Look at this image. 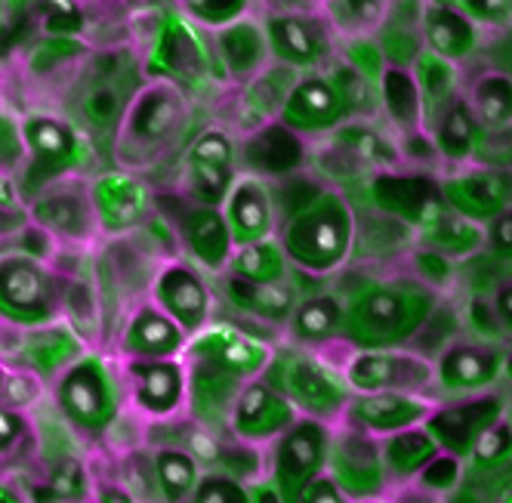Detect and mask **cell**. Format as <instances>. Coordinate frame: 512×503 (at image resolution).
<instances>
[{"label":"cell","mask_w":512,"mask_h":503,"mask_svg":"<svg viewBox=\"0 0 512 503\" xmlns=\"http://www.w3.org/2000/svg\"><path fill=\"white\" fill-rule=\"evenodd\" d=\"M189 389L198 399V405L216 408H229L238 389L269 371L272 365V349L260 340H253L229 325H213L201 328L198 337L189 346Z\"/></svg>","instance_id":"1"},{"label":"cell","mask_w":512,"mask_h":503,"mask_svg":"<svg viewBox=\"0 0 512 503\" xmlns=\"http://www.w3.org/2000/svg\"><path fill=\"white\" fill-rule=\"evenodd\" d=\"M355 217L337 192H321L309 207L287 220L281 244L287 260L309 275L334 272L352 250Z\"/></svg>","instance_id":"2"},{"label":"cell","mask_w":512,"mask_h":503,"mask_svg":"<svg viewBox=\"0 0 512 503\" xmlns=\"http://www.w3.org/2000/svg\"><path fill=\"white\" fill-rule=\"evenodd\" d=\"M266 377L297 405L300 414L327 423L343 420L346 405L352 399V386L346 383V377H340L306 352H287L272 358Z\"/></svg>","instance_id":"3"},{"label":"cell","mask_w":512,"mask_h":503,"mask_svg":"<svg viewBox=\"0 0 512 503\" xmlns=\"http://www.w3.org/2000/svg\"><path fill=\"white\" fill-rule=\"evenodd\" d=\"M331 439H334V423L306 414L275 439L272 485L278 500H300L306 485L327 470Z\"/></svg>","instance_id":"4"},{"label":"cell","mask_w":512,"mask_h":503,"mask_svg":"<svg viewBox=\"0 0 512 503\" xmlns=\"http://www.w3.org/2000/svg\"><path fill=\"white\" fill-rule=\"evenodd\" d=\"M426 312V300L417 297L408 287L398 284H371L349 303L346 309V328L364 343V346H386L389 340H398L411 334Z\"/></svg>","instance_id":"5"},{"label":"cell","mask_w":512,"mask_h":503,"mask_svg":"<svg viewBox=\"0 0 512 503\" xmlns=\"http://www.w3.org/2000/svg\"><path fill=\"white\" fill-rule=\"evenodd\" d=\"M355 423L340 420L331 439V457H327V473H331L346 494L352 497H374L386 485L383 466V442Z\"/></svg>","instance_id":"6"},{"label":"cell","mask_w":512,"mask_h":503,"mask_svg":"<svg viewBox=\"0 0 512 503\" xmlns=\"http://www.w3.org/2000/svg\"><path fill=\"white\" fill-rule=\"evenodd\" d=\"M229 414L238 442H250V445H263V442L275 445V439L300 420L297 405L266 374L247 380L238 389Z\"/></svg>","instance_id":"7"},{"label":"cell","mask_w":512,"mask_h":503,"mask_svg":"<svg viewBox=\"0 0 512 503\" xmlns=\"http://www.w3.org/2000/svg\"><path fill=\"white\" fill-rule=\"evenodd\" d=\"M343 377L352 386V392H420L435 380V365L414 352H398L389 346H361V352L349 358Z\"/></svg>","instance_id":"8"},{"label":"cell","mask_w":512,"mask_h":503,"mask_svg":"<svg viewBox=\"0 0 512 503\" xmlns=\"http://www.w3.org/2000/svg\"><path fill=\"white\" fill-rule=\"evenodd\" d=\"M371 195L383 213L392 220L423 229L438 210L448 207L442 192V176L405 173V170H380L371 176Z\"/></svg>","instance_id":"9"},{"label":"cell","mask_w":512,"mask_h":503,"mask_svg":"<svg viewBox=\"0 0 512 503\" xmlns=\"http://www.w3.org/2000/svg\"><path fill=\"white\" fill-rule=\"evenodd\" d=\"M445 201L475 223H491L497 213L512 207V170L475 164L442 176Z\"/></svg>","instance_id":"10"},{"label":"cell","mask_w":512,"mask_h":503,"mask_svg":"<svg viewBox=\"0 0 512 503\" xmlns=\"http://www.w3.org/2000/svg\"><path fill=\"white\" fill-rule=\"evenodd\" d=\"M435 402L423 399L420 392L405 389H380V392H352L343 420L368 429L374 436H392L429 420Z\"/></svg>","instance_id":"11"},{"label":"cell","mask_w":512,"mask_h":503,"mask_svg":"<svg viewBox=\"0 0 512 503\" xmlns=\"http://www.w3.org/2000/svg\"><path fill=\"white\" fill-rule=\"evenodd\" d=\"M500 414H503V402L497 399V395L475 392V395H466L463 402H454V405H442V408L435 405V411L426 420V429L442 451H451L457 457H469L475 439H479Z\"/></svg>","instance_id":"12"},{"label":"cell","mask_w":512,"mask_h":503,"mask_svg":"<svg viewBox=\"0 0 512 503\" xmlns=\"http://www.w3.org/2000/svg\"><path fill=\"white\" fill-rule=\"evenodd\" d=\"M226 223L235 238V250L250 241H263L275 232V195L269 189V179L260 173L241 170L235 186L229 189L223 201Z\"/></svg>","instance_id":"13"},{"label":"cell","mask_w":512,"mask_h":503,"mask_svg":"<svg viewBox=\"0 0 512 503\" xmlns=\"http://www.w3.org/2000/svg\"><path fill=\"white\" fill-rule=\"evenodd\" d=\"M281 121L300 133H331L343 121H349V109L334 78L312 71V75H300Z\"/></svg>","instance_id":"14"},{"label":"cell","mask_w":512,"mask_h":503,"mask_svg":"<svg viewBox=\"0 0 512 503\" xmlns=\"http://www.w3.org/2000/svg\"><path fill=\"white\" fill-rule=\"evenodd\" d=\"M506 368V358L491 343H454L435 365V383L445 392L475 395L491 389Z\"/></svg>","instance_id":"15"},{"label":"cell","mask_w":512,"mask_h":503,"mask_svg":"<svg viewBox=\"0 0 512 503\" xmlns=\"http://www.w3.org/2000/svg\"><path fill=\"white\" fill-rule=\"evenodd\" d=\"M244 170L266 179H284L297 173L306 161V139L284 121H272L260 130H250L241 146Z\"/></svg>","instance_id":"16"},{"label":"cell","mask_w":512,"mask_h":503,"mask_svg":"<svg viewBox=\"0 0 512 503\" xmlns=\"http://www.w3.org/2000/svg\"><path fill=\"white\" fill-rule=\"evenodd\" d=\"M189 176L201 204L223 207L229 189L235 186V142L223 130H207L195 139L189 152Z\"/></svg>","instance_id":"17"},{"label":"cell","mask_w":512,"mask_h":503,"mask_svg":"<svg viewBox=\"0 0 512 503\" xmlns=\"http://www.w3.org/2000/svg\"><path fill=\"white\" fill-rule=\"evenodd\" d=\"M297 81H300V68L278 62V59L269 62L263 71H256L250 81H244L241 109H238L244 130L250 133V130H260L272 121H281Z\"/></svg>","instance_id":"18"},{"label":"cell","mask_w":512,"mask_h":503,"mask_svg":"<svg viewBox=\"0 0 512 503\" xmlns=\"http://www.w3.org/2000/svg\"><path fill=\"white\" fill-rule=\"evenodd\" d=\"M272 59L294 68H315L327 56L324 31L306 13H272L266 19Z\"/></svg>","instance_id":"19"},{"label":"cell","mask_w":512,"mask_h":503,"mask_svg":"<svg viewBox=\"0 0 512 503\" xmlns=\"http://www.w3.org/2000/svg\"><path fill=\"white\" fill-rule=\"evenodd\" d=\"M216 53L223 59L226 71L235 81H250L256 71H263L272 59L269 31L250 19H238L226 28L213 31Z\"/></svg>","instance_id":"20"},{"label":"cell","mask_w":512,"mask_h":503,"mask_svg":"<svg viewBox=\"0 0 512 503\" xmlns=\"http://www.w3.org/2000/svg\"><path fill=\"white\" fill-rule=\"evenodd\" d=\"M158 303L189 334H198L210 312V294L189 266H170L158 278Z\"/></svg>","instance_id":"21"},{"label":"cell","mask_w":512,"mask_h":503,"mask_svg":"<svg viewBox=\"0 0 512 503\" xmlns=\"http://www.w3.org/2000/svg\"><path fill=\"white\" fill-rule=\"evenodd\" d=\"M186 241L192 254L216 272H226L235 257V238L226 223V213L219 204H195L186 213Z\"/></svg>","instance_id":"22"},{"label":"cell","mask_w":512,"mask_h":503,"mask_svg":"<svg viewBox=\"0 0 512 503\" xmlns=\"http://www.w3.org/2000/svg\"><path fill=\"white\" fill-rule=\"evenodd\" d=\"M420 28H423L426 50L451 62H463L475 50V44H479V28H475V22L460 7L426 4L420 13Z\"/></svg>","instance_id":"23"},{"label":"cell","mask_w":512,"mask_h":503,"mask_svg":"<svg viewBox=\"0 0 512 503\" xmlns=\"http://www.w3.org/2000/svg\"><path fill=\"white\" fill-rule=\"evenodd\" d=\"M380 109L386 112L389 124L401 133H420L426 127V102L417 84L414 68L386 65L380 78Z\"/></svg>","instance_id":"24"},{"label":"cell","mask_w":512,"mask_h":503,"mask_svg":"<svg viewBox=\"0 0 512 503\" xmlns=\"http://www.w3.org/2000/svg\"><path fill=\"white\" fill-rule=\"evenodd\" d=\"M226 294L241 312L260 318V321H272V325L290 321V315H294V309H297V291L287 278H281V281H247V278L226 272Z\"/></svg>","instance_id":"25"},{"label":"cell","mask_w":512,"mask_h":503,"mask_svg":"<svg viewBox=\"0 0 512 503\" xmlns=\"http://www.w3.org/2000/svg\"><path fill=\"white\" fill-rule=\"evenodd\" d=\"M482 130L485 127L479 124V118H475L466 96H457L429 127L438 155L451 164H466L475 158V146H479Z\"/></svg>","instance_id":"26"},{"label":"cell","mask_w":512,"mask_h":503,"mask_svg":"<svg viewBox=\"0 0 512 503\" xmlns=\"http://www.w3.org/2000/svg\"><path fill=\"white\" fill-rule=\"evenodd\" d=\"M327 142H334L337 149H343L349 158H355L364 170H395L401 167V158L398 149L386 139L383 130H377L371 121H343L337 130H331Z\"/></svg>","instance_id":"27"},{"label":"cell","mask_w":512,"mask_h":503,"mask_svg":"<svg viewBox=\"0 0 512 503\" xmlns=\"http://www.w3.org/2000/svg\"><path fill=\"white\" fill-rule=\"evenodd\" d=\"M420 244L438 250V254H445L451 260H460L475 254L485 244V226L463 217V213H457L448 204L420 229Z\"/></svg>","instance_id":"28"},{"label":"cell","mask_w":512,"mask_h":503,"mask_svg":"<svg viewBox=\"0 0 512 503\" xmlns=\"http://www.w3.org/2000/svg\"><path fill=\"white\" fill-rule=\"evenodd\" d=\"M189 331L167 312L145 309L133 318L127 331V349L142 358H170L186 346Z\"/></svg>","instance_id":"29"},{"label":"cell","mask_w":512,"mask_h":503,"mask_svg":"<svg viewBox=\"0 0 512 503\" xmlns=\"http://www.w3.org/2000/svg\"><path fill=\"white\" fill-rule=\"evenodd\" d=\"M438 451H442V448H438V442L432 439L426 423L411 426V429H401V433H392V436H383V466H386V476H395V479L420 476L423 466Z\"/></svg>","instance_id":"30"},{"label":"cell","mask_w":512,"mask_h":503,"mask_svg":"<svg viewBox=\"0 0 512 503\" xmlns=\"http://www.w3.org/2000/svg\"><path fill=\"white\" fill-rule=\"evenodd\" d=\"M186 386L189 377L182 374L176 362H167V358H152L149 365L136 368V399L155 414L173 411L182 402V395H186Z\"/></svg>","instance_id":"31"},{"label":"cell","mask_w":512,"mask_h":503,"mask_svg":"<svg viewBox=\"0 0 512 503\" xmlns=\"http://www.w3.org/2000/svg\"><path fill=\"white\" fill-rule=\"evenodd\" d=\"M411 68H414L420 93H423V102H426V124H429L432 115L438 118L457 99V90H460L457 62L438 56L432 50H423Z\"/></svg>","instance_id":"32"},{"label":"cell","mask_w":512,"mask_h":503,"mask_svg":"<svg viewBox=\"0 0 512 503\" xmlns=\"http://www.w3.org/2000/svg\"><path fill=\"white\" fill-rule=\"evenodd\" d=\"M287 325L303 343H324L346 328V306L331 294H315L297 303Z\"/></svg>","instance_id":"33"},{"label":"cell","mask_w":512,"mask_h":503,"mask_svg":"<svg viewBox=\"0 0 512 503\" xmlns=\"http://www.w3.org/2000/svg\"><path fill=\"white\" fill-rule=\"evenodd\" d=\"M287 254H284V244L281 238H263V241H250L241 244L235 250L232 263L226 266V272L247 278V281H281L287 278Z\"/></svg>","instance_id":"34"},{"label":"cell","mask_w":512,"mask_h":503,"mask_svg":"<svg viewBox=\"0 0 512 503\" xmlns=\"http://www.w3.org/2000/svg\"><path fill=\"white\" fill-rule=\"evenodd\" d=\"M466 102L472 105L482 127L512 124V78L506 71H488L469 87Z\"/></svg>","instance_id":"35"},{"label":"cell","mask_w":512,"mask_h":503,"mask_svg":"<svg viewBox=\"0 0 512 503\" xmlns=\"http://www.w3.org/2000/svg\"><path fill=\"white\" fill-rule=\"evenodd\" d=\"M99 210L112 229H127L145 210V192L127 176H108L99 186Z\"/></svg>","instance_id":"36"},{"label":"cell","mask_w":512,"mask_h":503,"mask_svg":"<svg viewBox=\"0 0 512 503\" xmlns=\"http://www.w3.org/2000/svg\"><path fill=\"white\" fill-rule=\"evenodd\" d=\"M158 482L167 500H189L195 497L198 488V457L192 451H179V448H164L158 451L155 460Z\"/></svg>","instance_id":"37"},{"label":"cell","mask_w":512,"mask_h":503,"mask_svg":"<svg viewBox=\"0 0 512 503\" xmlns=\"http://www.w3.org/2000/svg\"><path fill=\"white\" fill-rule=\"evenodd\" d=\"M331 78L346 102L349 118H371L380 109V84L371 81L368 75H361L358 68H352L346 59H337L331 68Z\"/></svg>","instance_id":"38"},{"label":"cell","mask_w":512,"mask_h":503,"mask_svg":"<svg viewBox=\"0 0 512 503\" xmlns=\"http://www.w3.org/2000/svg\"><path fill=\"white\" fill-rule=\"evenodd\" d=\"M167 68L179 78H204L210 59L204 53V44L198 41V34L192 31V25H173V31H167Z\"/></svg>","instance_id":"39"},{"label":"cell","mask_w":512,"mask_h":503,"mask_svg":"<svg viewBox=\"0 0 512 503\" xmlns=\"http://www.w3.org/2000/svg\"><path fill=\"white\" fill-rule=\"evenodd\" d=\"M321 4H327L334 25L340 31H349L352 38H358L364 31L383 28L389 13V0H321Z\"/></svg>","instance_id":"40"},{"label":"cell","mask_w":512,"mask_h":503,"mask_svg":"<svg viewBox=\"0 0 512 503\" xmlns=\"http://www.w3.org/2000/svg\"><path fill=\"white\" fill-rule=\"evenodd\" d=\"M182 10H186L195 22L219 31L238 19H247L250 0H182Z\"/></svg>","instance_id":"41"},{"label":"cell","mask_w":512,"mask_h":503,"mask_svg":"<svg viewBox=\"0 0 512 503\" xmlns=\"http://www.w3.org/2000/svg\"><path fill=\"white\" fill-rule=\"evenodd\" d=\"M479 466H500L512 457V420H506L503 414L485 429V433L475 439L472 454H469Z\"/></svg>","instance_id":"42"},{"label":"cell","mask_w":512,"mask_h":503,"mask_svg":"<svg viewBox=\"0 0 512 503\" xmlns=\"http://www.w3.org/2000/svg\"><path fill=\"white\" fill-rule=\"evenodd\" d=\"M475 164L485 167H500L512 170V124L503 127H485L479 136V146H475Z\"/></svg>","instance_id":"43"},{"label":"cell","mask_w":512,"mask_h":503,"mask_svg":"<svg viewBox=\"0 0 512 503\" xmlns=\"http://www.w3.org/2000/svg\"><path fill=\"white\" fill-rule=\"evenodd\" d=\"M343 59H346L352 68H358L361 75H368L371 81H377V84H380L383 71H386V65H389L383 47H380L374 38H368V34H358V38H349L346 47H343Z\"/></svg>","instance_id":"44"},{"label":"cell","mask_w":512,"mask_h":503,"mask_svg":"<svg viewBox=\"0 0 512 503\" xmlns=\"http://www.w3.org/2000/svg\"><path fill=\"white\" fill-rule=\"evenodd\" d=\"M463 457L451 454V451H438L426 466H423V473H420V482L435 491V494H448L460 485L463 479Z\"/></svg>","instance_id":"45"},{"label":"cell","mask_w":512,"mask_h":503,"mask_svg":"<svg viewBox=\"0 0 512 503\" xmlns=\"http://www.w3.org/2000/svg\"><path fill=\"white\" fill-rule=\"evenodd\" d=\"M192 500H201V503H235L238 500V503H244L250 497H247V488L238 482V476H207L204 482H198Z\"/></svg>","instance_id":"46"},{"label":"cell","mask_w":512,"mask_h":503,"mask_svg":"<svg viewBox=\"0 0 512 503\" xmlns=\"http://www.w3.org/2000/svg\"><path fill=\"white\" fill-rule=\"evenodd\" d=\"M485 244L494 257L512 260V207H506L491 223H485Z\"/></svg>","instance_id":"47"},{"label":"cell","mask_w":512,"mask_h":503,"mask_svg":"<svg viewBox=\"0 0 512 503\" xmlns=\"http://www.w3.org/2000/svg\"><path fill=\"white\" fill-rule=\"evenodd\" d=\"M460 10L475 25H503L512 16V0H460Z\"/></svg>","instance_id":"48"},{"label":"cell","mask_w":512,"mask_h":503,"mask_svg":"<svg viewBox=\"0 0 512 503\" xmlns=\"http://www.w3.org/2000/svg\"><path fill=\"white\" fill-rule=\"evenodd\" d=\"M417 275L432 284H445L451 278V257L438 254L432 247H420L417 250Z\"/></svg>","instance_id":"49"},{"label":"cell","mask_w":512,"mask_h":503,"mask_svg":"<svg viewBox=\"0 0 512 503\" xmlns=\"http://www.w3.org/2000/svg\"><path fill=\"white\" fill-rule=\"evenodd\" d=\"M300 500H309V503H337V500H346V491L343 485L331 476V473H321L318 479H312L303 491Z\"/></svg>","instance_id":"50"},{"label":"cell","mask_w":512,"mask_h":503,"mask_svg":"<svg viewBox=\"0 0 512 503\" xmlns=\"http://www.w3.org/2000/svg\"><path fill=\"white\" fill-rule=\"evenodd\" d=\"M494 309H497V318H500L503 331L512 334V281H503V284L497 287V294H494Z\"/></svg>","instance_id":"51"},{"label":"cell","mask_w":512,"mask_h":503,"mask_svg":"<svg viewBox=\"0 0 512 503\" xmlns=\"http://www.w3.org/2000/svg\"><path fill=\"white\" fill-rule=\"evenodd\" d=\"M278 4H284V7H287L284 13H303V10H309V7L321 4V0H278Z\"/></svg>","instance_id":"52"},{"label":"cell","mask_w":512,"mask_h":503,"mask_svg":"<svg viewBox=\"0 0 512 503\" xmlns=\"http://www.w3.org/2000/svg\"><path fill=\"white\" fill-rule=\"evenodd\" d=\"M426 4H438V7H460V0H426Z\"/></svg>","instance_id":"53"},{"label":"cell","mask_w":512,"mask_h":503,"mask_svg":"<svg viewBox=\"0 0 512 503\" xmlns=\"http://www.w3.org/2000/svg\"><path fill=\"white\" fill-rule=\"evenodd\" d=\"M506 368H509V374H512V355L506 358Z\"/></svg>","instance_id":"54"},{"label":"cell","mask_w":512,"mask_h":503,"mask_svg":"<svg viewBox=\"0 0 512 503\" xmlns=\"http://www.w3.org/2000/svg\"><path fill=\"white\" fill-rule=\"evenodd\" d=\"M506 500H512V488H509V491H506Z\"/></svg>","instance_id":"55"}]
</instances>
